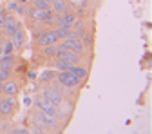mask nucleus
<instances>
[{
	"label": "nucleus",
	"mask_w": 152,
	"mask_h": 134,
	"mask_svg": "<svg viewBox=\"0 0 152 134\" xmlns=\"http://www.w3.org/2000/svg\"><path fill=\"white\" fill-rule=\"evenodd\" d=\"M0 91H2V83H0Z\"/></svg>",
	"instance_id": "obj_31"
},
{
	"label": "nucleus",
	"mask_w": 152,
	"mask_h": 134,
	"mask_svg": "<svg viewBox=\"0 0 152 134\" xmlns=\"http://www.w3.org/2000/svg\"><path fill=\"white\" fill-rule=\"evenodd\" d=\"M56 29V33H58V36H60V40H62V38H69V27H58V26H56L54 27Z\"/></svg>",
	"instance_id": "obj_25"
},
{
	"label": "nucleus",
	"mask_w": 152,
	"mask_h": 134,
	"mask_svg": "<svg viewBox=\"0 0 152 134\" xmlns=\"http://www.w3.org/2000/svg\"><path fill=\"white\" fill-rule=\"evenodd\" d=\"M6 9L15 13V15H18V16H27V4H18L16 0H11Z\"/></svg>",
	"instance_id": "obj_12"
},
{
	"label": "nucleus",
	"mask_w": 152,
	"mask_h": 134,
	"mask_svg": "<svg viewBox=\"0 0 152 134\" xmlns=\"http://www.w3.org/2000/svg\"><path fill=\"white\" fill-rule=\"evenodd\" d=\"M6 11H0V29H2L4 27V22H6Z\"/></svg>",
	"instance_id": "obj_27"
},
{
	"label": "nucleus",
	"mask_w": 152,
	"mask_h": 134,
	"mask_svg": "<svg viewBox=\"0 0 152 134\" xmlns=\"http://www.w3.org/2000/svg\"><path fill=\"white\" fill-rule=\"evenodd\" d=\"M31 122L38 123L40 127H44L47 132H54V130H60L58 129V123H62L56 116H51V114H45L42 111H38L36 107L33 109V114H31Z\"/></svg>",
	"instance_id": "obj_1"
},
{
	"label": "nucleus",
	"mask_w": 152,
	"mask_h": 134,
	"mask_svg": "<svg viewBox=\"0 0 152 134\" xmlns=\"http://www.w3.org/2000/svg\"><path fill=\"white\" fill-rule=\"evenodd\" d=\"M18 111V100L16 96H2L0 100V116L13 118Z\"/></svg>",
	"instance_id": "obj_5"
},
{
	"label": "nucleus",
	"mask_w": 152,
	"mask_h": 134,
	"mask_svg": "<svg viewBox=\"0 0 152 134\" xmlns=\"http://www.w3.org/2000/svg\"><path fill=\"white\" fill-rule=\"evenodd\" d=\"M49 9H40V7H34L31 4H27V16L31 18L33 22H42L44 20V16L47 15Z\"/></svg>",
	"instance_id": "obj_11"
},
{
	"label": "nucleus",
	"mask_w": 152,
	"mask_h": 134,
	"mask_svg": "<svg viewBox=\"0 0 152 134\" xmlns=\"http://www.w3.org/2000/svg\"><path fill=\"white\" fill-rule=\"evenodd\" d=\"M33 103H34V107H36L38 111H42V112H45V114H51V116H56L58 120H65L64 114L60 112V107L54 105L53 102H49L47 98H44L42 94H36L34 100H33Z\"/></svg>",
	"instance_id": "obj_2"
},
{
	"label": "nucleus",
	"mask_w": 152,
	"mask_h": 134,
	"mask_svg": "<svg viewBox=\"0 0 152 134\" xmlns=\"http://www.w3.org/2000/svg\"><path fill=\"white\" fill-rule=\"evenodd\" d=\"M71 4L67 2V0H54V2L51 4V11L56 13V15H64L67 11H71Z\"/></svg>",
	"instance_id": "obj_13"
},
{
	"label": "nucleus",
	"mask_w": 152,
	"mask_h": 134,
	"mask_svg": "<svg viewBox=\"0 0 152 134\" xmlns=\"http://www.w3.org/2000/svg\"><path fill=\"white\" fill-rule=\"evenodd\" d=\"M58 49H60V45H58V44H49V45H44L42 58H45V60H51V58H54V56H56V53H58Z\"/></svg>",
	"instance_id": "obj_17"
},
{
	"label": "nucleus",
	"mask_w": 152,
	"mask_h": 134,
	"mask_svg": "<svg viewBox=\"0 0 152 134\" xmlns=\"http://www.w3.org/2000/svg\"><path fill=\"white\" fill-rule=\"evenodd\" d=\"M71 72H74L78 78L85 83V80L89 78V65H83V64H74L71 67Z\"/></svg>",
	"instance_id": "obj_15"
},
{
	"label": "nucleus",
	"mask_w": 152,
	"mask_h": 134,
	"mask_svg": "<svg viewBox=\"0 0 152 134\" xmlns=\"http://www.w3.org/2000/svg\"><path fill=\"white\" fill-rule=\"evenodd\" d=\"M40 94L44 98H47L49 102H53L54 105H58V107H62L64 103H65V100H64V96L60 94V91L56 89L51 82L49 83H44L42 87H40Z\"/></svg>",
	"instance_id": "obj_4"
},
{
	"label": "nucleus",
	"mask_w": 152,
	"mask_h": 134,
	"mask_svg": "<svg viewBox=\"0 0 152 134\" xmlns=\"http://www.w3.org/2000/svg\"><path fill=\"white\" fill-rule=\"evenodd\" d=\"M13 127H15V125H13V120H11V118L0 116V132H6V134H9Z\"/></svg>",
	"instance_id": "obj_19"
},
{
	"label": "nucleus",
	"mask_w": 152,
	"mask_h": 134,
	"mask_svg": "<svg viewBox=\"0 0 152 134\" xmlns=\"http://www.w3.org/2000/svg\"><path fill=\"white\" fill-rule=\"evenodd\" d=\"M11 132L13 134H29V127L27 125H24V127H13Z\"/></svg>",
	"instance_id": "obj_26"
},
{
	"label": "nucleus",
	"mask_w": 152,
	"mask_h": 134,
	"mask_svg": "<svg viewBox=\"0 0 152 134\" xmlns=\"http://www.w3.org/2000/svg\"><path fill=\"white\" fill-rule=\"evenodd\" d=\"M56 56L65 62H71V64H83V56L78 54V53H74V51H69L65 47H60L58 53H56Z\"/></svg>",
	"instance_id": "obj_8"
},
{
	"label": "nucleus",
	"mask_w": 152,
	"mask_h": 134,
	"mask_svg": "<svg viewBox=\"0 0 152 134\" xmlns=\"http://www.w3.org/2000/svg\"><path fill=\"white\" fill-rule=\"evenodd\" d=\"M18 27H22V26H20V22H18L13 15H6L4 27L0 29V31H4V36H6V38H11V36L16 33V29H18Z\"/></svg>",
	"instance_id": "obj_9"
},
{
	"label": "nucleus",
	"mask_w": 152,
	"mask_h": 134,
	"mask_svg": "<svg viewBox=\"0 0 152 134\" xmlns=\"http://www.w3.org/2000/svg\"><path fill=\"white\" fill-rule=\"evenodd\" d=\"M45 2H49V4H53V2H54V0H45Z\"/></svg>",
	"instance_id": "obj_30"
},
{
	"label": "nucleus",
	"mask_w": 152,
	"mask_h": 134,
	"mask_svg": "<svg viewBox=\"0 0 152 134\" xmlns=\"http://www.w3.org/2000/svg\"><path fill=\"white\" fill-rule=\"evenodd\" d=\"M24 103H26V105H31V103H33V100H31V98H24Z\"/></svg>",
	"instance_id": "obj_29"
},
{
	"label": "nucleus",
	"mask_w": 152,
	"mask_h": 134,
	"mask_svg": "<svg viewBox=\"0 0 152 134\" xmlns=\"http://www.w3.org/2000/svg\"><path fill=\"white\" fill-rule=\"evenodd\" d=\"M20 91H22V85L18 83L16 80H13V78H9V80H6L4 83H2V92L4 96H18L20 94Z\"/></svg>",
	"instance_id": "obj_10"
},
{
	"label": "nucleus",
	"mask_w": 152,
	"mask_h": 134,
	"mask_svg": "<svg viewBox=\"0 0 152 134\" xmlns=\"http://www.w3.org/2000/svg\"><path fill=\"white\" fill-rule=\"evenodd\" d=\"M54 80L58 82L60 85H65V87H71V89H80L83 85V82L74 72H71V71H58Z\"/></svg>",
	"instance_id": "obj_3"
},
{
	"label": "nucleus",
	"mask_w": 152,
	"mask_h": 134,
	"mask_svg": "<svg viewBox=\"0 0 152 134\" xmlns=\"http://www.w3.org/2000/svg\"><path fill=\"white\" fill-rule=\"evenodd\" d=\"M27 78H29V80H36V78H38V74H36L34 71H29V72H27Z\"/></svg>",
	"instance_id": "obj_28"
},
{
	"label": "nucleus",
	"mask_w": 152,
	"mask_h": 134,
	"mask_svg": "<svg viewBox=\"0 0 152 134\" xmlns=\"http://www.w3.org/2000/svg\"><path fill=\"white\" fill-rule=\"evenodd\" d=\"M15 53V45L11 42V38H6L4 40V47H2V54H13Z\"/></svg>",
	"instance_id": "obj_21"
},
{
	"label": "nucleus",
	"mask_w": 152,
	"mask_h": 134,
	"mask_svg": "<svg viewBox=\"0 0 152 134\" xmlns=\"http://www.w3.org/2000/svg\"><path fill=\"white\" fill-rule=\"evenodd\" d=\"M16 65V58H15V53L13 54H0V67H4L7 71H13Z\"/></svg>",
	"instance_id": "obj_16"
},
{
	"label": "nucleus",
	"mask_w": 152,
	"mask_h": 134,
	"mask_svg": "<svg viewBox=\"0 0 152 134\" xmlns=\"http://www.w3.org/2000/svg\"><path fill=\"white\" fill-rule=\"evenodd\" d=\"M82 42H83V45H85L87 49H91V47L94 45V34H92V31H87V33L82 36Z\"/></svg>",
	"instance_id": "obj_20"
},
{
	"label": "nucleus",
	"mask_w": 152,
	"mask_h": 134,
	"mask_svg": "<svg viewBox=\"0 0 152 134\" xmlns=\"http://www.w3.org/2000/svg\"><path fill=\"white\" fill-rule=\"evenodd\" d=\"M31 6L40 7V9H51V4L45 2V0H31Z\"/></svg>",
	"instance_id": "obj_22"
},
{
	"label": "nucleus",
	"mask_w": 152,
	"mask_h": 134,
	"mask_svg": "<svg viewBox=\"0 0 152 134\" xmlns=\"http://www.w3.org/2000/svg\"><path fill=\"white\" fill-rule=\"evenodd\" d=\"M56 69H45V71H42L40 74H38V80H40V83H49L51 80H54L56 78Z\"/></svg>",
	"instance_id": "obj_18"
},
{
	"label": "nucleus",
	"mask_w": 152,
	"mask_h": 134,
	"mask_svg": "<svg viewBox=\"0 0 152 134\" xmlns=\"http://www.w3.org/2000/svg\"><path fill=\"white\" fill-rule=\"evenodd\" d=\"M58 45L65 47L69 51H74V53H78L82 56H85V53H87V47L83 45V42L80 40V38H62V40L58 42Z\"/></svg>",
	"instance_id": "obj_7"
},
{
	"label": "nucleus",
	"mask_w": 152,
	"mask_h": 134,
	"mask_svg": "<svg viewBox=\"0 0 152 134\" xmlns=\"http://www.w3.org/2000/svg\"><path fill=\"white\" fill-rule=\"evenodd\" d=\"M11 42H13L15 49H22V47L26 45V31H24L22 27H18L16 33L11 36Z\"/></svg>",
	"instance_id": "obj_14"
},
{
	"label": "nucleus",
	"mask_w": 152,
	"mask_h": 134,
	"mask_svg": "<svg viewBox=\"0 0 152 134\" xmlns=\"http://www.w3.org/2000/svg\"><path fill=\"white\" fill-rule=\"evenodd\" d=\"M60 42V36L56 33V29H44L36 34V45L38 47H44V45H49V44H58Z\"/></svg>",
	"instance_id": "obj_6"
},
{
	"label": "nucleus",
	"mask_w": 152,
	"mask_h": 134,
	"mask_svg": "<svg viewBox=\"0 0 152 134\" xmlns=\"http://www.w3.org/2000/svg\"><path fill=\"white\" fill-rule=\"evenodd\" d=\"M9 78H13V76H11V71H7V69H4V67H0V83H4V82L9 80Z\"/></svg>",
	"instance_id": "obj_24"
},
{
	"label": "nucleus",
	"mask_w": 152,
	"mask_h": 134,
	"mask_svg": "<svg viewBox=\"0 0 152 134\" xmlns=\"http://www.w3.org/2000/svg\"><path fill=\"white\" fill-rule=\"evenodd\" d=\"M29 132L31 134H44V132H47L44 127H40L38 123H34V122H31V127H29Z\"/></svg>",
	"instance_id": "obj_23"
}]
</instances>
